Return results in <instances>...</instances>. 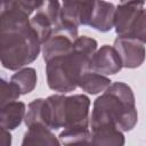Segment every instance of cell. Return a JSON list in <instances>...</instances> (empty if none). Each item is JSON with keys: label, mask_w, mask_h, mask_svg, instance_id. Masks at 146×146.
Returning <instances> with one entry per match:
<instances>
[{"label": "cell", "mask_w": 146, "mask_h": 146, "mask_svg": "<svg viewBox=\"0 0 146 146\" xmlns=\"http://www.w3.org/2000/svg\"><path fill=\"white\" fill-rule=\"evenodd\" d=\"M40 2L38 0H16L1 3L0 57L5 68L18 71L38 58L42 44L31 27L30 18Z\"/></svg>", "instance_id": "obj_1"}, {"label": "cell", "mask_w": 146, "mask_h": 146, "mask_svg": "<svg viewBox=\"0 0 146 146\" xmlns=\"http://www.w3.org/2000/svg\"><path fill=\"white\" fill-rule=\"evenodd\" d=\"M97 46L95 39L82 35L74 41L71 52L46 62L48 87L59 94L75 90L80 79L91 71V59Z\"/></svg>", "instance_id": "obj_2"}, {"label": "cell", "mask_w": 146, "mask_h": 146, "mask_svg": "<svg viewBox=\"0 0 146 146\" xmlns=\"http://www.w3.org/2000/svg\"><path fill=\"white\" fill-rule=\"evenodd\" d=\"M138 122L136 98L131 87L124 82H113L98 96L92 105L90 128L113 124L122 132L131 131Z\"/></svg>", "instance_id": "obj_3"}, {"label": "cell", "mask_w": 146, "mask_h": 146, "mask_svg": "<svg viewBox=\"0 0 146 146\" xmlns=\"http://www.w3.org/2000/svg\"><path fill=\"white\" fill-rule=\"evenodd\" d=\"M62 3L58 1H41L36 10L30 18L31 27L36 33L41 44H43L56 30Z\"/></svg>", "instance_id": "obj_4"}, {"label": "cell", "mask_w": 146, "mask_h": 146, "mask_svg": "<svg viewBox=\"0 0 146 146\" xmlns=\"http://www.w3.org/2000/svg\"><path fill=\"white\" fill-rule=\"evenodd\" d=\"M90 99L83 94L65 96L63 104L64 128H90Z\"/></svg>", "instance_id": "obj_5"}, {"label": "cell", "mask_w": 146, "mask_h": 146, "mask_svg": "<svg viewBox=\"0 0 146 146\" xmlns=\"http://www.w3.org/2000/svg\"><path fill=\"white\" fill-rule=\"evenodd\" d=\"M113 47L117 51L122 66L125 68H137L141 66L146 58V49L144 43L129 38H116Z\"/></svg>", "instance_id": "obj_6"}, {"label": "cell", "mask_w": 146, "mask_h": 146, "mask_svg": "<svg viewBox=\"0 0 146 146\" xmlns=\"http://www.w3.org/2000/svg\"><path fill=\"white\" fill-rule=\"evenodd\" d=\"M122 67L121 58L113 46H102L91 59V71L105 76L119 73Z\"/></svg>", "instance_id": "obj_7"}, {"label": "cell", "mask_w": 146, "mask_h": 146, "mask_svg": "<svg viewBox=\"0 0 146 146\" xmlns=\"http://www.w3.org/2000/svg\"><path fill=\"white\" fill-rule=\"evenodd\" d=\"M145 8L144 1H125L116 6L114 29L117 38H125L140 11Z\"/></svg>", "instance_id": "obj_8"}, {"label": "cell", "mask_w": 146, "mask_h": 146, "mask_svg": "<svg viewBox=\"0 0 146 146\" xmlns=\"http://www.w3.org/2000/svg\"><path fill=\"white\" fill-rule=\"evenodd\" d=\"M116 7L112 2L94 1L88 26L99 32H108L115 24Z\"/></svg>", "instance_id": "obj_9"}, {"label": "cell", "mask_w": 146, "mask_h": 146, "mask_svg": "<svg viewBox=\"0 0 146 146\" xmlns=\"http://www.w3.org/2000/svg\"><path fill=\"white\" fill-rule=\"evenodd\" d=\"M79 36H74L66 32H55L42 44L41 51L44 62H48L55 57H59L71 52L74 46V41Z\"/></svg>", "instance_id": "obj_10"}, {"label": "cell", "mask_w": 146, "mask_h": 146, "mask_svg": "<svg viewBox=\"0 0 146 146\" xmlns=\"http://www.w3.org/2000/svg\"><path fill=\"white\" fill-rule=\"evenodd\" d=\"M90 132L88 146H124L123 132L113 124L90 128Z\"/></svg>", "instance_id": "obj_11"}, {"label": "cell", "mask_w": 146, "mask_h": 146, "mask_svg": "<svg viewBox=\"0 0 146 146\" xmlns=\"http://www.w3.org/2000/svg\"><path fill=\"white\" fill-rule=\"evenodd\" d=\"M21 146H63L59 138L43 124L27 127Z\"/></svg>", "instance_id": "obj_12"}, {"label": "cell", "mask_w": 146, "mask_h": 146, "mask_svg": "<svg viewBox=\"0 0 146 146\" xmlns=\"http://www.w3.org/2000/svg\"><path fill=\"white\" fill-rule=\"evenodd\" d=\"M26 106L23 102H11L0 106V123L1 128L8 131L15 130L25 119Z\"/></svg>", "instance_id": "obj_13"}, {"label": "cell", "mask_w": 146, "mask_h": 146, "mask_svg": "<svg viewBox=\"0 0 146 146\" xmlns=\"http://www.w3.org/2000/svg\"><path fill=\"white\" fill-rule=\"evenodd\" d=\"M111 84L112 81L110 78L90 71L80 79L78 87L90 95H97L106 91Z\"/></svg>", "instance_id": "obj_14"}, {"label": "cell", "mask_w": 146, "mask_h": 146, "mask_svg": "<svg viewBox=\"0 0 146 146\" xmlns=\"http://www.w3.org/2000/svg\"><path fill=\"white\" fill-rule=\"evenodd\" d=\"M90 135V128H67L63 129L58 138L63 146H88Z\"/></svg>", "instance_id": "obj_15"}, {"label": "cell", "mask_w": 146, "mask_h": 146, "mask_svg": "<svg viewBox=\"0 0 146 146\" xmlns=\"http://www.w3.org/2000/svg\"><path fill=\"white\" fill-rule=\"evenodd\" d=\"M10 81L18 87L22 95L30 94L36 87V82H38L36 71L33 67L21 68L11 75Z\"/></svg>", "instance_id": "obj_16"}, {"label": "cell", "mask_w": 146, "mask_h": 146, "mask_svg": "<svg viewBox=\"0 0 146 146\" xmlns=\"http://www.w3.org/2000/svg\"><path fill=\"white\" fill-rule=\"evenodd\" d=\"M125 38L135 39L146 44V8L140 11Z\"/></svg>", "instance_id": "obj_17"}, {"label": "cell", "mask_w": 146, "mask_h": 146, "mask_svg": "<svg viewBox=\"0 0 146 146\" xmlns=\"http://www.w3.org/2000/svg\"><path fill=\"white\" fill-rule=\"evenodd\" d=\"M0 91H1L0 106L7 105L11 102H16L22 95L16 84H14L11 81L5 80L3 78H1L0 80Z\"/></svg>", "instance_id": "obj_18"}, {"label": "cell", "mask_w": 146, "mask_h": 146, "mask_svg": "<svg viewBox=\"0 0 146 146\" xmlns=\"http://www.w3.org/2000/svg\"><path fill=\"white\" fill-rule=\"evenodd\" d=\"M1 145L2 146H11V135L8 130L1 128Z\"/></svg>", "instance_id": "obj_19"}]
</instances>
